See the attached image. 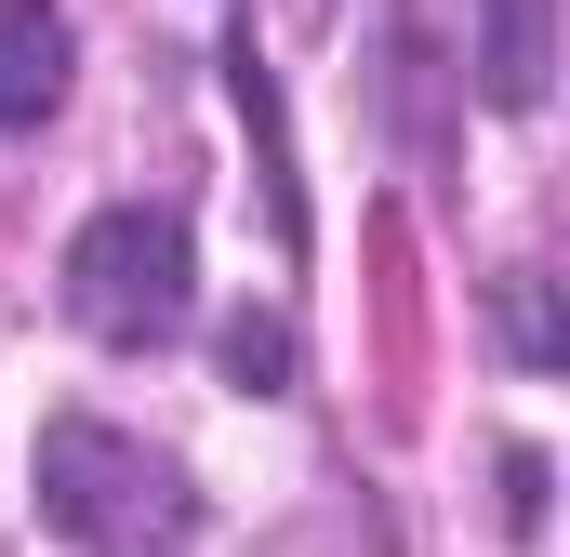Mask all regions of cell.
Masks as SVG:
<instances>
[{"label": "cell", "mask_w": 570, "mask_h": 557, "mask_svg": "<svg viewBox=\"0 0 570 557\" xmlns=\"http://www.w3.org/2000/svg\"><path fill=\"white\" fill-rule=\"evenodd\" d=\"M27 491H40V531L80 545V557H199V491L134 424L53 412L40 451H27Z\"/></svg>", "instance_id": "6da1fadb"}, {"label": "cell", "mask_w": 570, "mask_h": 557, "mask_svg": "<svg viewBox=\"0 0 570 557\" xmlns=\"http://www.w3.org/2000/svg\"><path fill=\"white\" fill-rule=\"evenodd\" d=\"M67 319L94 345H173L199 319V240L173 199H120L67 240Z\"/></svg>", "instance_id": "7a4b0ae2"}, {"label": "cell", "mask_w": 570, "mask_h": 557, "mask_svg": "<svg viewBox=\"0 0 570 557\" xmlns=\"http://www.w3.org/2000/svg\"><path fill=\"white\" fill-rule=\"evenodd\" d=\"M67 67H80L67 0H0V134H40L67 107Z\"/></svg>", "instance_id": "3957f363"}, {"label": "cell", "mask_w": 570, "mask_h": 557, "mask_svg": "<svg viewBox=\"0 0 570 557\" xmlns=\"http://www.w3.org/2000/svg\"><path fill=\"white\" fill-rule=\"evenodd\" d=\"M478 94L531 120L558 94V0H478Z\"/></svg>", "instance_id": "277c9868"}, {"label": "cell", "mask_w": 570, "mask_h": 557, "mask_svg": "<svg viewBox=\"0 0 570 557\" xmlns=\"http://www.w3.org/2000/svg\"><path fill=\"white\" fill-rule=\"evenodd\" d=\"M213 359H226V385H239V399H292V372H305V345H292L279 305H239V319L213 332Z\"/></svg>", "instance_id": "5b68a950"}, {"label": "cell", "mask_w": 570, "mask_h": 557, "mask_svg": "<svg viewBox=\"0 0 570 557\" xmlns=\"http://www.w3.org/2000/svg\"><path fill=\"white\" fill-rule=\"evenodd\" d=\"M504 345H518L531 372H558V345H570V332H558V292H544V278H531V266L504 278Z\"/></svg>", "instance_id": "8992f818"}, {"label": "cell", "mask_w": 570, "mask_h": 557, "mask_svg": "<svg viewBox=\"0 0 570 557\" xmlns=\"http://www.w3.org/2000/svg\"><path fill=\"white\" fill-rule=\"evenodd\" d=\"M504 518L544 531V451H504Z\"/></svg>", "instance_id": "52a82bcc"}]
</instances>
